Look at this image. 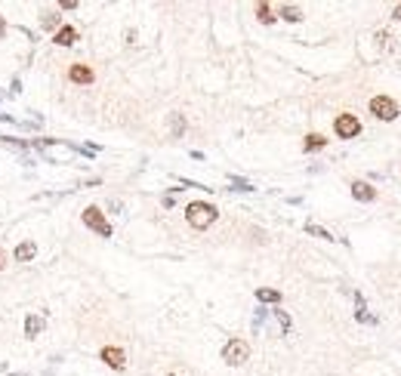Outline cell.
Here are the masks:
<instances>
[{
    "label": "cell",
    "mask_w": 401,
    "mask_h": 376,
    "mask_svg": "<svg viewBox=\"0 0 401 376\" xmlns=\"http://www.w3.org/2000/svg\"><path fill=\"white\" fill-rule=\"evenodd\" d=\"M216 216H219V210H216L213 204H207V201H191V204L185 207V219H188L191 229H197V232L210 229V225L216 222Z\"/></svg>",
    "instance_id": "6da1fadb"
},
{
    "label": "cell",
    "mask_w": 401,
    "mask_h": 376,
    "mask_svg": "<svg viewBox=\"0 0 401 376\" xmlns=\"http://www.w3.org/2000/svg\"><path fill=\"white\" fill-rule=\"evenodd\" d=\"M250 358V346L244 343V340H228L225 346H222V361L228 364V367H241Z\"/></svg>",
    "instance_id": "7a4b0ae2"
},
{
    "label": "cell",
    "mask_w": 401,
    "mask_h": 376,
    "mask_svg": "<svg viewBox=\"0 0 401 376\" xmlns=\"http://www.w3.org/2000/svg\"><path fill=\"white\" fill-rule=\"evenodd\" d=\"M80 219H84V225H87V229H93L96 235H102V238H111V222L105 219V213H102L99 207H87Z\"/></svg>",
    "instance_id": "3957f363"
},
{
    "label": "cell",
    "mask_w": 401,
    "mask_h": 376,
    "mask_svg": "<svg viewBox=\"0 0 401 376\" xmlns=\"http://www.w3.org/2000/svg\"><path fill=\"white\" fill-rule=\"evenodd\" d=\"M371 115L380 121H395L398 118V102H392L389 96H374L371 99Z\"/></svg>",
    "instance_id": "277c9868"
},
{
    "label": "cell",
    "mask_w": 401,
    "mask_h": 376,
    "mask_svg": "<svg viewBox=\"0 0 401 376\" xmlns=\"http://www.w3.org/2000/svg\"><path fill=\"white\" fill-rule=\"evenodd\" d=\"M333 130H337L340 139H355V136L361 133V121H358L355 115H340V118L333 121Z\"/></svg>",
    "instance_id": "5b68a950"
},
{
    "label": "cell",
    "mask_w": 401,
    "mask_h": 376,
    "mask_svg": "<svg viewBox=\"0 0 401 376\" xmlns=\"http://www.w3.org/2000/svg\"><path fill=\"white\" fill-rule=\"evenodd\" d=\"M99 358H102L111 370H124V367H127V358H124V352H120L117 346H105V349L99 352Z\"/></svg>",
    "instance_id": "8992f818"
},
{
    "label": "cell",
    "mask_w": 401,
    "mask_h": 376,
    "mask_svg": "<svg viewBox=\"0 0 401 376\" xmlns=\"http://www.w3.org/2000/svg\"><path fill=\"white\" fill-rule=\"evenodd\" d=\"M352 198L361 201V204H371V201L377 198V188L367 185V182H352Z\"/></svg>",
    "instance_id": "52a82bcc"
},
{
    "label": "cell",
    "mask_w": 401,
    "mask_h": 376,
    "mask_svg": "<svg viewBox=\"0 0 401 376\" xmlns=\"http://www.w3.org/2000/svg\"><path fill=\"white\" fill-rule=\"evenodd\" d=\"M355 321H358V324H377V318L367 312L364 296H361V293H355Z\"/></svg>",
    "instance_id": "ba28073f"
},
{
    "label": "cell",
    "mask_w": 401,
    "mask_h": 376,
    "mask_svg": "<svg viewBox=\"0 0 401 376\" xmlns=\"http://www.w3.org/2000/svg\"><path fill=\"white\" fill-rule=\"evenodd\" d=\"M34 256H37V244H34V241H22V244L13 250V259H16V262H31Z\"/></svg>",
    "instance_id": "9c48e42d"
},
{
    "label": "cell",
    "mask_w": 401,
    "mask_h": 376,
    "mask_svg": "<svg viewBox=\"0 0 401 376\" xmlns=\"http://www.w3.org/2000/svg\"><path fill=\"white\" fill-rule=\"evenodd\" d=\"M68 78H71V84H93V68H87V65H71Z\"/></svg>",
    "instance_id": "30bf717a"
},
{
    "label": "cell",
    "mask_w": 401,
    "mask_h": 376,
    "mask_svg": "<svg viewBox=\"0 0 401 376\" xmlns=\"http://www.w3.org/2000/svg\"><path fill=\"white\" fill-rule=\"evenodd\" d=\"M74 41H77V28H71V25H62L53 34V44H59V47H71Z\"/></svg>",
    "instance_id": "8fae6325"
},
{
    "label": "cell",
    "mask_w": 401,
    "mask_h": 376,
    "mask_svg": "<svg viewBox=\"0 0 401 376\" xmlns=\"http://www.w3.org/2000/svg\"><path fill=\"white\" fill-rule=\"evenodd\" d=\"M40 330H44V318H40V315H28L25 318V336H28V340H37Z\"/></svg>",
    "instance_id": "7c38bea8"
},
{
    "label": "cell",
    "mask_w": 401,
    "mask_h": 376,
    "mask_svg": "<svg viewBox=\"0 0 401 376\" xmlns=\"http://www.w3.org/2000/svg\"><path fill=\"white\" fill-rule=\"evenodd\" d=\"M324 145H327V139L321 136V133H309V136H306V142H303L306 152H318V148H324Z\"/></svg>",
    "instance_id": "4fadbf2b"
},
{
    "label": "cell",
    "mask_w": 401,
    "mask_h": 376,
    "mask_svg": "<svg viewBox=\"0 0 401 376\" xmlns=\"http://www.w3.org/2000/svg\"><path fill=\"white\" fill-rule=\"evenodd\" d=\"M170 133H173V139H179L185 133V115H179V111L170 115Z\"/></svg>",
    "instance_id": "5bb4252c"
},
{
    "label": "cell",
    "mask_w": 401,
    "mask_h": 376,
    "mask_svg": "<svg viewBox=\"0 0 401 376\" xmlns=\"http://www.w3.org/2000/svg\"><path fill=\"white\" fill-rule=\"evenodd\" d=\"M306 235H312V238H321V241H337L327 229H321V225H315V222H306Z\"/></svg>",
    "instance_id": "9a60e30c"
},
{
    "label": "cell",
    "mask_w": 401,
    "mask_h": 376,
    "mask_svg": "<svg viewBox=\"0 0 401 376\" xmlns=\"http://www.w3.org/2000/svg\"><path fill=\"white\" fill-rule=\"evenodd\" d=\"M278 16L284 19V22H299V19H303V10H299V7H290V4H287V7H281V10H278Z\"/></svg>",
    "instance_id": "2e32d148"
},
{
    "label": "cell",
    "mask_w": 401,
    "mask_h": 376,
    "mask_svg": "<svg viewBox=\"0 0 401 376\" xmlns=\"http://www.w3.org/2000/svg\"><path fill=\"white\" fill-rule=\"evenodd\" d=\"M228 182H231V192H244V195H250V192H256V188L247 182V179H241V176H228Z\"/></svg>",
    "instance_id": "e0dca14e"
},
{
    "label": "cell",
    "mask_w": 401,
    "mask_h": 376,
    "mask_svg": "<svg viewBox=\"0 0 401 376\" xmlns=\"http://www.w3.org/2000/svg\"><path fill=\"white\" fill-rule=\"evenodd\" d=\"M256 19H259L262 25H272V22H275L278 16H275V10H272L269 4H259V7H256Z\"/></svg>",
    "instance_id": "ac0fdd59"
},
{
    "label": "cell",
    "mask_w": 401,
    "mask_h": 376,
    "mask_svg": "<svg viewBox=\"0 0 401 376\" xmlns=\"http://www.w3.org/2000/svg\"><path fill=\"white\" fill-rule=\"evenodd\" d=\"M256 299H259V303H281V293L278 290H269V287H259L256 290Z\"/></svg>",
    "instance_id": "d6986e66"
},
{
    "label": "cell",
    "mask_w": 401,
    "mask_h": 376,
    "mask_svg": "<svg viewBox=\"0 0 401 376\" xmlns=\"http://www.w3.org/2000/svg\"><path fill=\"white\" fill-rule=\"evenodd\" d=\"M275 318H278V324H281V330H284V336L293 330V321H290V315L284 312V309H275Z\"/></svg>",
    "instance_id": "ffe728a7"
},
{
    "label": "cell",
    "mask_w": 401,
    "mask_h": 376,
    "mask_svg": "<svg viewBox=\"0 0 401 376\" xmlns=\"http://www.w3.org/2000/svg\"><path fill=\"white\" fill-rule=\"evenodd\" d=\"M265 318H269V309H262V306H259V309L253 312V333H259V330H262Z\"/></svg>",
    "instance_id": "44dd1931"
},
{
    "label": "cell",
    "mask_w": 401,
    "mask_h": 376,
    "mask_svg": "<svg viewBox=\"0 0 401 376\" xmlns=\"http://www.w3.org/2000/svg\"><path fill=\"white\" fill-rule=\"evenodd\" d=\"M0 142H4V145H13L16 152H25V148H28V142H19V139H13V136H0Z\"/></svg>",
    "instance_id": "7402d4cb"
},
{
    "label": "cell",
    "mask_w": 401,
    "mask_h": 376,
    "mask_svg": "<svg viewBox=\"0 0 401 376\" xmlns=\"http://www.w3.org/2000/svg\"><path fill=\"white\" fill-rule=\"evenodd\" d=\"M59 22H62V16H56V13H50V16H44V28H56V31H59V28H62Z\"/></svg>",
    "instance_id": "603a6c76"
},
{
    "label": "cell",
    "mask_w": 401,
    "mask_h": 376,
    "mask_svg": "<svg viewBox=\"0 0 401 376\" xmlns=\"http://www.w3.org/2000/svg\"><path fill=\"white\" fill-rule=\"evenodd\" d=\"M392 19H395V22H401V4H395V7H392Z\"/></svg>",
    "instance_id": "cb8c5ba5"
},
{
    "label": "cell",
    "mask_w": 401,
    "mask_h": 376,
    "mask_svg": "<svg viewBox=\"0 0 401 376\" xmlns=\"http://www.w3.org/2000/svg\"><path fill=\"white\" fill-rule=\"evenodd\" d=\"M62 10H77V0H62Z\"/></svg>",
    "instance_id": "d4e9b609"
},
{
    "label": "cell",
    "mask_w": 401,
    "mask_h": 376,
    "mask_svg": "<svg viewBox=\"0 0 401 376\" xmlns=\"http://www.w3.org/2000/svg\"><path fill=\"white\" fill-rule=\"evenodd\" d=\"M10 90H13V93H19V90H22V81H19V78H13V84H10Z\"/></svg>",
    "instance_id": "484cf974"
},
{
    "label": "cell",
    "mask_w": 401,
    "mask_h": 376,
    "mask_svg": "<svg viewBox=\"0 0 401 376\" xmlns=\"http://www.w3.org/2000/svg\"><path fill=\"white\" fill-rule=\"evenodd\" d=\"M0 124H16V121H13V115H4V111H0Z\"/></svg>",
    "instance_id": "4316f807"
},
{
    "label": "cell",
    "mask_w": 401,
    "mask_h": 376,
    "mask_svg": "<svg viewBox=\"0 0 401 376\" xmlns=\"http://www.w3.org/2000/svg\"><path fill=\"white\" fill-rule=\"evenodd\" d=\"M7 266V253H4V247H0V269Z\"/></svg>",
    "instance_id": "83f0119b"
},
{
    "label": "cell",
    "mask_w": 401,
    "mask_h": 376,
    "mask_svg": "<svg viewBox=\"0 0 401 376\" xmlns=\"http://www.w3.org/2000/svg\"><path fill=\"white\" fill-rule=\"evenodd\" d=\"M7 34V22H4V16H0V37Z\"/></svg>",
    "instance_id": "f1b7e54d"
},
{
    "label": "cell",
    "mask_w": 401,
    "mask_h": 376,
    "mask_svg": "<svg viewBox=\"0 0 401 376\" xmlns=\"http://www.w3.org/2000/svg\"><path fill=\"white\" fill-rule=\"evenodd\" d=\"M13 376H25V373H13Z\"/></svg>",
    "instance_id": "f546056e"
},
{
    "label": "cell",
    "mask_w": 401,
    "mask_h": 376,
    "mask_svg": "<svg viewBox=\"0 0 401 376\" xmlns=\"http://www.w3.org/2000/svg\"><path fill=\"white\" fill-rule=\"evenodd\" d=\"M167 376H176V373H167Z\"/></svg>",
    "instance_id": "4dcf8cb0"
},
{
    "label": "cell",
    "mask_w": 401,
    "mask_h": 376,
    "mask_svg": "<svg viewBox=\"0 0 401 376\" xmlns=\"http://www.w3.org/2000/svg\"><path fill=\"white\" fill-rule=\"evenodd\" d=\"M0 99H4V93H0Z\"/></svg>",
    "instance_id": "1f68e13d"
}]
</instances>
